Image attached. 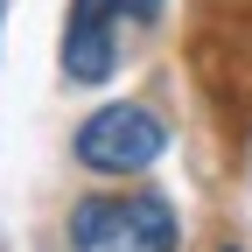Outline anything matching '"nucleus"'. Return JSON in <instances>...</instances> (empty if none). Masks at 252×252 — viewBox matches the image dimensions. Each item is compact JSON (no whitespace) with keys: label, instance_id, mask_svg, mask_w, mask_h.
<instances>
[{"label":"nucleus","instance_id":"f257e3e1","mask_svg":"<svg viewBox=\"0 0 252 252\" xmlns=\"http://www.w3.org/2000/svg\"><path fill=\"white\" fill-rule=\"evenodd\" d=\"M182 224L175 203L140 189V196H84L70 210V245L77 252H175Z\"/></svg>","mask_w":252,"mask_h":252},{"label":"nucleus","instance_id":"f03ea898","mask_svg":"<svg viewBox=\"0 0 252 252\" xmlns=\"http://www.w3.org/2000/svg\"><path fill=\"white\" fill-rule=\"evenodd\" d=\"M77 161L91 168V175H140V168H154L161 161V147H168V126L154 119L147 105H133V98H119V105H98L84 126H77Z\"/></svg>","mask_w":252,"mask_h":252},{"label":"nucleus","instance_id":"7ed1b4c3","mask_svg":"<svg viewBox=\"0 0 252 252\" xmlns=\"http://www.w3.org/2000/svg\"><path fill=\"white\" fill-rule=\"evenodd\" d=\"M126 14H133L126 0H70V21H63V77L70 84H105L112 77Z\"/></svg>","mask_w":252,"mask_h":252},{"label":"nucleus","instance_id":"20e7f679","mask_svg":"<svg viewBox=\"0 0 252 252\" xmlns=\"http://www.w3.org/2000/svg\"><path fill=\"white\" fill-rule=\"evenodd\" d=\"M0 14H7V0H0Z\"/></svg>","mask_w":252,"mask_h":252},{"label":"nucleus","instance_id":"39448f33","mask_svg":"<svg viewBox=\"0 0 252 252\" xmlns=\"http://www.w3.org/2000/svg\"><path fill=\"white\" fill-rule=\"evenodd\" d=\"M224 252H238V245H224Z\"/></svg>","mask_w":252,"mask_h":252}]
</instances>
